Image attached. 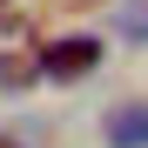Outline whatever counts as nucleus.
Returning a JSON list of instances; mask_svg holds the SVG:
<instances>
[{
  "instance_id": "obj_1",
  "label": "nucleus",
  "mask_w": 148,
  "mask_h": 148,
  "mask_svg": "<svg viewBox=\"0 0 148 148\" xmlns=\"http://www.w3.org/2000/svg\"><path fill=\"white\" fill-rule=\"evenodd\" d=\"M94 61H101V40L94 34H67V40L40 47V74H54V81H81V74H94Z\"/></svg>"
},
{
  "instance_id": "obj_2",
  "label": "nucleus",
  "mask_w": 148,
  "mask_h": 148,
  "mask_svg": "<svg viewBox=\"0 0 148 148\" xmlns=\"http://www.w3.org/2000/svg\"><path fill=\"white\" fill-rule=\"evenodd\" d=\"M40 74V40L20 27V20H7V27H0V81L7 88H27Z\"/></svg>"
},
{
  "instance_id": "obj_3",
  "label": "nucleus",
  "mask_w": 148,
  "mask_h": 148,
  "mask_svg": "<svg viewBox=\"0 0 148 148\" xmlns=\"http://www.w3.org/2000/svg\"><path fill=\"white\" fill-rule=\"evenodd\" d=\"M108 148H148V101H121L108 114Z\"/></svg>"
},
{
  "instance_id": "obj_4",
  "label": "nucleus",
  "mask_w": 148,
  "mask_h": 148,
  "mask_svg": "<svg viewBox=\"0 0 148 148\" xmlns=\"http://www.w3.org/2000/svg\"><path fill=\"white\" fill-rule=\"evenodd\" d=\"M121 27H128V34H148V7H121Z\"/></svg>"
}]
</instances>
